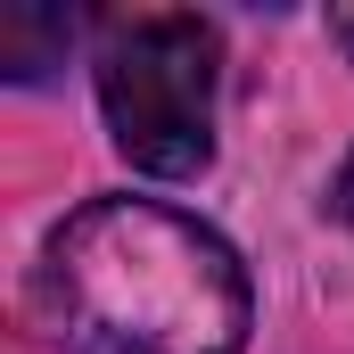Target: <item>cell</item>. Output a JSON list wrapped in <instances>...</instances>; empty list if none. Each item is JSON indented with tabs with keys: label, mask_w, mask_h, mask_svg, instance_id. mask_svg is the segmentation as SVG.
Here are the masks:
<instances>
[{
	"label": "cell",
	"mask_w": 354,
	"mask_h": 354,
	"mask_svg": "<svg viewBox=\"0 0 354 354\" xmlns=\"http://www.w3.org/2000/svg\"><path fill=\"white\" fill-rule=\"evenodd\" d=\"M239 248L165 198H91L33 264L41 354H248Z\"/></svg>",
	"instance_id": "obj_1"
},
{
	"label": "cell",
	"mask_w": 354,
	"mask_h": 354,
	"mask_svg": "<svg viewBox=\"0 0 354 354\" xmlns=\"http://www.w3.org/2000/svg\"><path fill=\"white\" fill-rule=\"evenodd\" d=\"M107 140L157 181H189L214 165V91H223V41L189 8H140L115 17L91 50Z\"/></svg>",
	"instance_id": "obj_2"
},
{
	"label": "cell",
	"mask_w": 354,
	"mask_h": 354,
	"mask_svg": "<svg viewBox=\"0 0 354 354\" xmlns=\"http://www.w3.org/2000/svg\"><path fill=\"white\" fill-rule=\"evenodd\" d=\"M338 214L354 223V157H346V174H338Z\"/></svg>",
	"instance_id": "obj_3"
},
{
	"label": "cell",
	"mask_w": 354,
	"mask_h": 354,
	"mask_svg": "<svg viewBox=\"0 0 354 354\" xmlns=\"http://www.w3.org/2000/svg\"><path fill=\"white\" fill-rule=\"evenodd\" d=\"M330 33H338V41H346V58H354V8H346V17H338V25H330Z\"/></svg>",
	"instance_id": "obj_4"
}]
</instances>
